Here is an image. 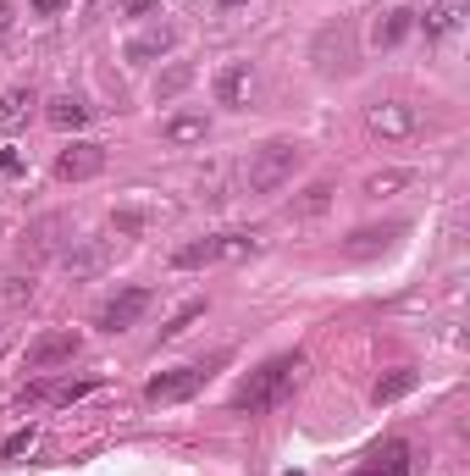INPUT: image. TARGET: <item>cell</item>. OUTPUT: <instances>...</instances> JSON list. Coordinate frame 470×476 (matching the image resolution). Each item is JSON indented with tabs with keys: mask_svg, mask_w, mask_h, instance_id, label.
I'll return each instance as SVG.
<instances>
[{
	"mask_svg": "<svg viewBox=\"0 0 470 476\" xmlns=\"http://www.w3.org/2000/svg\"><path fill=\"white\" fill-rule=\"evenodd\" d=\"M188 83H194V67H188V61H177V67H167L161 78H155V100H172V94H183Z\"/></svg>",
	"mask_w": 470,
	"mask_h": 476,
	"instance_id": "obj_25",
	"label": "cell"
},
{
	"mask_svg": "<svg viewBox=\"0 0 470 476\" xmlns=\"http://www.w3.org/2000/svg\"><path fill=\"white\" fill-rule=\"evenodd\" d=\"M73 0H34V17H56V12H67Z\"/></svg>",
	"mask_w": 470,
	"mask_h": 476,
	"instance_id": "obj_33",
	"label": "cell"
},
{
	"mask_svg": "<svg viewBox=\"0 0 470 476\" xmlns=\"http://www.w3.org/2000/svg\"><path fill=\"white\" fill-rule=\"evenodd\" d=\"M216 261V233H200V238H183L172 249V266L177 272H194V266H210Z\"/></svg>",
	"mask_w": 470,
	"mask_h": 476,
	"instance_id": "obj_20",
	"label": "cell"
},
{
	"mask_svg": "<svg viewBox=\"0 0 470 476\" xmlns=\"http://www.w3.org/2000/svg\"><path fill=\"white\" fill-rule=\"evenodd\" d=\"M255 89H261V73H255V61H222L210 78V94H216V106H227V111H249V100H255Z\"/></svg>",
	"mask_w": 470,
	"mask_h": 476,
	"instance_id": "obj_5",
	"label": "cell"
},
{
	"mask_svg": "<svg viewBox=\"0 0 470 476\" xmlns=\"http://www.w3.org/2000/svg\"><path fill=\"white\" fill-rule=\"evenodd\" d=\"M177 45V28H150V34H139V39H128V50H122V56H128L133 61V67H144V61H161L167 50Z\"/></svg>",
	"mask_w": 470,
	"mask_h": 476,
	"instance_id": "obj_16",
	"label": "cell"
},
{
	"mask_svg": "<svg viewBox=\"0 0 470 476\" xmlns=\"http://www.w3.org/2000/svg\"><path fill=\"white\" fill-rule=\"evenodd\" d=\"M410 183H415V172H398V167H393V172H376V177L365 183V195H371V200H393L398 188H410Z\"/></svg>",
	"mask_w": 470,
	"mask_h": 476,
	"instance_id": "obj_24",
	"label": "cell"
},
{
	"mask_svg": "<svg viewBox=\"0 0 470 476\" xmlns=\"http://www.w3.org/2000/svg\"><path fill=\"white\" fill-rule=\"evenodd\" d=\"M161 139L167 144H205L210 139V122H205V111H172L161 122Z\"/></svg>",
	"mask_w": 470,
	"mask_h": 476,
	"instance_id": "obj_14",
	"label": "cell"
},
{
	"mask_svg": "<svg viewBox=\"0 0 470 476\" xmlns=\"http://www.w3.org/2000/svg\"><path fill=\"white\" fill-rule=\"evenodd\" d=\"M200 316H205V299H188V305H177V310L167 316V322H161V343H172V338H183L188 327H194V322H200Z\"/></svg>",
	"mask_w": 470,
	"mask_h": 476,
	"instance_id": "obj_23",
	"label": "cell"
},
{
	"mask_svg": "<svg viewBox=\"0 0 470 476\" xmlns=\"http://www.w3.org/2000/svg\"><path fill=\"white\" fill-rule=\"evenodd\" d=\"M78 355H83V338L73 327H50V333H39L34 343H28L22 371H56V366H73Z\"/></svg>",
	"mask_w": 470,
	"mask_h": 476,
	"instance_id": "obj_6",
	"label": "cell"
},
{
	"mask_svg": "<svg viewBox=\"0 0 470 476\" xmlns=\"http://www.w3.org/2000/svg\"><path fill=\"white\" fill-rule=\"evenodd\" d=\"M332 195H338V188H332L327 177H316V183H310L304 195L294 200V216H327V211H332Z\"/></svg>",
	"mask_w": 470,
	"mask_h": 476,
	"instance_id": "obj_22",
	"label": "cell"
},
{
	"mask_svg": "<svg viewBox=\"0 0 470 476\" xmlns=\"http://www.w3.org/2000/svg\"><path fill=\"white\" fill-rule=\"evenodd\" d=\"M415 383H421V371H415V366H398V371H388V376H376L371 404H376V410H382V404H398L404 394H415Z\"/></svg>",
	"mask_w": 470,
	"mask_h": 476,
	"instance_id": "obj_17",
	"label": "cell"
},
{
	"mask_svg": "<svg viewBox=\"0 0 470 476\" xmlns=\"http://www.w3.org/2000/svg\"><path fill=\"white\" fill-rule=\"evenodd\" d=\"M50 394H56V388H50V383H28V388H22V394H17V410H28V404H45V399H50Z\"/></svg>",
	"mask_w": 470,
	"mask_h": 476,
	"instance_id": "obj_30",
	"label": "cell"
},
{
	"mask_svg": "<svg viewBox=\"0 0 470 476\" xmlns=\"http://www.w3.org/2000/svg\"><path fill=\"white\" fill-rule=\"evenodd\" d=\"M73 244V221L61 216V211H50V216H39V221H28L22 228V255H61V249Z\"/></svg>",
	"mask_w": 470,
	"mask_h": 476,
	"instance_id": "obj_9",
	"label": "cell"
},
{
	"mask_svg": "<svg viewBox=\"0 0 470 476\" xmlns=\"http://www.w3.org/2000/svg\"><path fill=\"white\" fill-rule=\"evenodd\" d=\"M6 299H12V305L34 299V277H6Z\"/></svg>",
	"mask_w": 470,
	"mask_h": 476,
	"instance_id": "obj_31",
	"label": "cell"
},
{
	"mask_svg": "<svg viewBox=\"0 0 470 476\" xmlns=\"http://www.w3.org/2000/svg\"><path fill=\"white\" fill-rule=\"evenodd\" d=\"M144 221H150L144 211H116V216H111V228H116V233H128V238H133V233H144Z\"/></svg>",
	"mask_w": 470,
	"mask_h": 476,
	"instance_id": "obj_28",
	"label": "cell"
},
{
	"mask_svg": "<svg viewBox=\"0 0 470 476\" xmlns=\"http://www.w3.org/2000/svg\"><path fill=\"white\" fill-rule=\"evenodd\" d=\"M410 443L404 437H388V443H376V449H365V460L349 471V476H410Z\"/></svg>",
	"mask_w": 470,
	"mask_h": 476,
	"instance_id": "obj_11",
	"label": "cell"
},
{
	"mask_svg": "<svg viewBox=\"0 0 470 476\" xmlns=\"http://www.w3.org/2000/svg\"><path fill=\"white\" fill-rule=\"evenodd\" d=\"M34 443H39V427L34 421H28V427H17L6 443H0V460H17V454H28V449H34Z\"/></svg>",
	"mask_w": 470,
	"mask_h": 476,
	"instance_id": "obj_27",
	"label": "cell"
},
{
	"mask_svg": "<svg viewBox=\"0 0 470 476\" xmlns=\"http://www.w3.org/2000/svg\"><path fill=\"white\" fill-rule=\"evenodd\" d=\"M299 167H304V144L299 139H266L244 161V195H277L282 183H294Z\"/></svg>",
	"mask_w": 470,
	"mask_h": 476,
	"instance_id": "obj_2",
	"label": "cell"
},
{
	"mask_svg": "<svg viewBox=\"0 0 470 476\" xmlns=\"http://www.w3.org/2000/svg\"><path fill=\"white\" fill-rule=\"evenodd\" d=\"M22 172V155L17 150H0V177H17Z\"/></svg>",
	"mask_w": 470,
	"mask_h": 476,
	"instance_id": "obj_32",
	"label": "cell"
},
{
	"mask_svg": "<svg viewBox=\"0 0 470 476\" xmlns=\"http://www.w3.org/2000/svg\"><path fill=\"white\" fill-rule=\"evenodd\" d=\"M61 261H67V272H73V277H94V272L106 266V238H89L83 249H78V238H73L67 249H61Z\"/></svg>",
	"mask_w": 470,
	"mask_h": 476,
	"instance_id": "obj_18",
	"label": "cell"
},
{
	"mask_svg": "<svg viewBox=\"0 0 470 476\" xmlns=\"http://www.w3.org/2000/svg\"><path fill=\"white\" fill-rule=\"evenodd\" d=\"M50 128H61V134H73V128H83V122H89V106L78 100V94H56V100H50Z\"/></svg>",
	"mask_w": 470,
	"mask_h": 476,
	"instance_id": "obj_21",
	"label": "cell"
},
{
	"mask_svg": "<svg viewBox=\"0 0 470 476\" xmlns=\"http://www.w3.org/2000/svg\"><path fill=\"white\" fill-rule=\"evenodd\" d=\"M150 310V289H139V282H133V289H116L111 299H100V305H94V327H100V333H128V327H139V316Z\"/></svg>",
	"mask_w": 470,
	"mask_h": 476,
	"instance_id": "obj_7",
	"label": "cell"
},
{
	"mask_svg": "<svg viewBox=\"0 0 470 476\" xmlns=\"http://www.w3.org/2000/svg\"><path fill=\"white\" fill-rule=\"evenodd\" d=\"M410 28H415V12H410V6L382 12V17H376V28H371V45H376V50H398L404 39H410Z\"/></svg>",
	"mask_w": 470,
	"mask_h": 476,
	"instance_id": "obj_15",
	"label": "cell"
},
{
	"mask_svg": "<svg viewBox=\"0 0 470 476\" xmlns=\"http://www.w3.org/2000/svg\"><path fill=\"white\" fill-rule=\"evenodd\" d=\"M238 6H249V0H222V12H238Z\"/></svg>",
	"mask_w": 470,
	"mask_h": 476,
	"instance_id": "obj_35",
	"label": "cell"
},
{
	"mask_svg": "<svg viewBox=\"0 0 470 476\" xmlns=\"http://www.w3.org/2000/svg\"><path fill=\"white\" fill-rule=\"evenodd\" d=\"M365 128H371L376 139H410V134L421 128V117H415L410 100H371V106H365Z\"/></svg>",
	"mask_w": 470,
	"mask_h": 476,
	"instance_id": "obj_8",
	"label": "cell"
},
{
	"mask_svg": "<svg viewBox=\"0 0 470 476\" xmlns=\"http://www.w3.org/2000/svg\"><path fill=\"white\" fill-rule=\"evenodd\" d=\"M116 12L122 17H155V12H161V0H116Z\"/></svg>",
	"mask_w": 470,
	"mask_h": 476,
	"instance_id": "obj_29",
	"label": "cell"
},
{
	"mask_svg": "<svg viewBox=\"0 0 470 476\" xmlns=\"http://www.w3.org/2000/svg\"><path fill=\"white\" fill-rule=\"evenodd\" d=\"M415 22L426 28V39H449L454 28L465 22V0H426V12Z\"/></svg>",
	"mask_w": 470,
	"mask_h": 476,
	"instance_id": "obj_13",
	"label": "cell"
},
{
	"mask_svg": "<svg viewBox=\"0 0 470 476\" xmlns=\"http://www.w3.org/2000/svg\"><path fill=\"white\" fill-rule=\"evenodd\" d=\"M310 61H316L321 78H349L355 61H360V50H355V22H349V17L321 22L316 39H310Z\"/></svg>",
	"mask_w": 470,
	"mask_h": 476,
	"instance_id": "obj_4",
	"label": "cell"
},
{
	"mask_svg": "<svg viewBox=\"0 0 470 476\" xmlns=\"http://www.w3.org/2000/svg\"><path fill=\"white\" fill-rule=\"evenodd\" d=\"M6 28H12V6L0 0V39H6Z\"/></svg>",
	"mask_w": 470,
	"mask_h": 476,
	"instance_id": "obj_34",
	"label": "cell"
},
{
	"mask_svg": "<svg viewBox=\"0 0 470 476\" xmlns=\"http://www.w3.org/2000/svg\"><path fill=\"white\" fill-rule=\"evenodd\" d=\"M39 100H34V89H6V94H0V134H12V128H22V122H28V111H34Z\"/></svg>",
	"mask_w": 470,
	"mask_h": 476,
	"instance_id": "obj_19",
	"label": "cell"
},
{
	"mask_svg": "<svg viewBox=\"0 0 470 476\" xmlns=\"http://www.w3.org/2000/svg\"><path fill=\"white\" fill-rule=\"evenodd\" d=\"M106 172V144H94V139H78L56 155V177L61 183H89V177H100Z\"/></svg>",
	"mask_w": 470,
	"mask_h": 476,
	"instance_id": "obj_10",
	"label": "cell"
},
{
	"mask_svg": "<svg viewBox=\"0 0 470 476\" xmlns=\"http://www.w3.org/2000/svg\"><path fill=\"white\" fill-rule=\"evenodd\" d=\"M255 255V233H216V261H244Z\"/></svg>",
	"mask_w": 470,
	"mask_h": 476,
	"instance_id": "obj_26",
	"label": "cell"
},
{
	"mask_svg": "<svg viewBox=\"0 0 470 476\" xmlns=\"http://www.w3.org/2000/svg\"><path fill=\"white\" fill-rule=\"evenodd\" d=\"M299 371H304V355H299V349H288V355H271L261 371H249L244 383H238L233 410H238V416H266V410H277L282 399L294 394Z\"/></svg>",
	"mask_w": 470,
	"mask_h": 476,
	"instance_id": "obj_1",
	"label": "cell"
},
{
	"mask_svg": "<svg viewBox=\"0 0 470 476\" xmlns=\"http://www.w3.org/2000/svg\"><path fill=\"white\" fill-rule=\"evenodd\" d=\"M222 366H227V349H216V355H205V360H188V366H172V371L144 383V399L150 404H183V399H194Z\"/></svg>",
	"mask_w": 470,
	"mask_h": 476,
	"instance_id": "obj_3",
	"label": "cell"
},
{
	"mask_svg": "<svg viewBox=\"0 0 470 476\" xmlns=\"http://www.w3.org/2000/svg\"><path fill=\"white\" fill-rule=\"evenodd\" d=\"M398 233H404V221H382V228H355L349 238H343V255H349V261H371V255H382V249H393Z\"/></svg>",
	"mask_w": 470,
	"mask_h": 476,
	"instance_id": "obj_12",
	"label": "cell"
}]
</instances>
